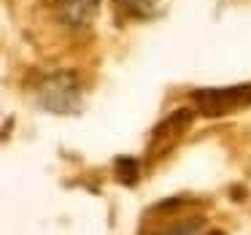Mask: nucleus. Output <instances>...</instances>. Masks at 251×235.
<instances>
[{
    "label": "nucleus",
    "mask_w": 251,
    "mask_h": 235,
    "mask_svg": "<svg viewBox=\"0 0 251 235\" xmlns=\"http://www.w3.org/2000/svg\"><path fill=\"white\" fill-rule=\"evenodd\" d=\"M38 103L51 114H71L81 103V87L73 73H54L38 89Z\"/></svg>",
    "instance_id": "obj_1"
},
{
    "label": "nucleus",
    "mask_w": 251,
    "mask_h": 235,
    "mask_svg": "<svg viewBox=\"0 0 251 235\" xmlns=\"http://www.w3.org/2000/svg\"><path fill=\"white\" fill-rule=\"evenodd\" d=\"M200 103L202 114L213 116V114H227V111L243 108L251 103V84L243 87H227V89H202L195 95Z\"/></svg>",
    "instance_id": "obj_2"
},
{
    "label": "nucleus",
    "mask_w": 251,
    "mask_h": 235,
    "mask_svg": "<svg viewBox=\"0 0 251 235\" xmlns=\"http://www.w3.org/2000/svg\"><path fill=\"white\" fill-rule=\"evenodd\" d=\"M100 0H60V17L68 27H87L98 14Z\"/></svg>",
    "instance_id": "obj_3"
},
{
    "label": "nucleus",
    "mask_w": 251,
    "mask_h": 235,
    "mask_svg": "<svg viewBox=\"0 0 251 235\" xmlns=\"http://www.w3.org/2000/svg\"><path fill=\"white\" fill-rule=\"evenodd\" d=\"M116 8L130 19H146L154 14L157 0H116Z\"/></svg>",
    "instance_id": "obj_4"
},
{
    "label": "nucleus",
    "mask_w": 251,
    "mask_h": 235,
    "mask_svg": "<svg viewBox=\"0 0 251 235\" xmlns=\"http://www.w3.org/2000/svg\"><path fill=\"white\" fill-rule=\"evenodd\" d=\"M197 230H200V222H197V219H189V222H178V224H173V227H168L162 235H197Z\"/></svg>",
    "instance_id": "obj_5"
},
{
    "label": "nucleus",
    "mask_w": 251,
    "mask_h": 235,
    "mask_svg": "<svg viewBox=\"0 0 251 235\" xmlns=\"http://www.w3.org/2000/svg\"><path fill=\"white\" fill-rule=\"evenodd\" d=\"M211 235H224V233H211Z\"/></svg>",
    "instance_id": "obj_6"
}]
</instances>
